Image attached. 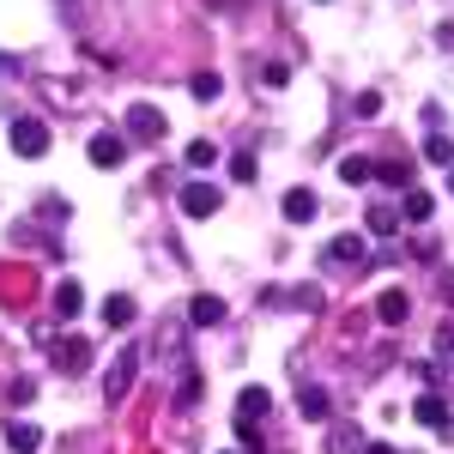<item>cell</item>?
Instances as JSON below:
<instances>
[{
  "label": "cell",
  "mask_w": 454,
  "mask_h": 454,
  "mask_svg": "<svg viewBox=\"0 0 454 454\" xmlns=\"http://www.w3.org/2000/svg\"><path fill=\"white\" fill-rule=\"evenodd\" d=\"M237 436H243V449H261V424H243V419H237Z\"/></svg>",
  "instance_id": "30"
},
{
  "label": "cell",
  "mask_w": 454,
  "mask_h": 454,
  "mask_svg": "<svg viewBox=\"0 0 454 454\" xmlns=\"http://www.w3.org/2000/svg\"><path fill=\"white\" fill-rule=\"evenodd\" d=\"M297 406H303V419H315V424H321V419H327V412H333V400H327V387H303V394H297Z\"/></svg>",
  "instance_id": "15"
},
{
  "label": "cell",
  "mask_w": 454,
  "mask_h": 454,
  "mask_svg": "<svg viewBox=\"0 0 454 454\" xmlns=\"http://www.w3.org/2000/svg\"><path fill=\"white\" fill-rule=\"evenodd\" d=\"M231 176H237V182H254V158L237 152V158H231Z\"/></svg>",
  "instance_id": "28"
},
{
  "label": "cell",
  "mask_w": 454,
  "mask_h": 454,
  "mask_svg": "<svg viewBox=\"0 0 454 454\" xmlns=\"http://www.w3.org/2000/svg\"><path fill=\"white\" fill-rule=\"evenodd\" d=\"M200 400V370H182V382H176V406H194Z\"/></svg>",
  "instance_id": "24"
},
{
  "label": "cell",
  "mask_w": 454,
  "mask_h": 454,
  "mask_svg": "<svg viewBox=\"0 0 454 454\" xmlns=\"http://www.w3.org/2000/svg\"><path fill=\"white\" fill-rule=\"evenodd\" d=\"M237 412H243V424H261L273 412V394H267V387H243V394H237Z\"/></svg>",
  "instance_id": "9"
},
{
  "label": "cell",
  "mask_w": 454,
  "mask_h": 454,
  "mask_svg": "<svg viewBox=\"0 0 454 454\" xmlns=\"http://www.w3.org/2000/svg\"><path fill=\"white\" fill-rule=\"evenodd\" d=\"M442 291H449V303H454V273H449V279H442Z\"/></svg>",
  "instance_id": "34"
},
{
  "label": "cell",
  "mask_w": 454,
  "mask_h": 454,
  "mask_svg": "<svg viewBox=\"0 0 454 454\" xmlns=\"http://www.w3.org/2000/svg\"><path fill=\"white\" fill-rule=\"evenodd\" d=\"M55 6H61V12H67V19H79V0H55Z\"/></svg>",
  "instance_id": "32"
},
{
  "label": "cell",
  "mask_w": 454,
  "mask_h": 454,
  "mask_svg": "<svg viewBox=\"0 0 454 454\" xmlns=\"http://www.w3.org/2000/svg\"><path fill=\"white\" fill-rule=\"evenodd\" d=\"M6 400H12V406H31V400H36V382H31V376H19V382L6 387Z\"/></svg>",
  "instance_id": "26"
},
{
  "label": "cell",
  "mask_w": 454,
  "mask_h": 454,
  "mask_svg": "<svg viewBox=\"0 0 454 454\" xmlns=\"http://www.w3.org/2000/svg\"><path fill=\"white\" fill-rule=\"evenodd\" d=\"M134 376H140V346H121V357H115V370H109V382H104V400H109V406H121V400H128Z\"/></svg>",
  "instance_id": "3"
},
{
  "label": "cell",
  "mask_w": 454,
  "mask_h": 454,
  "mask_svg": "<svg viewBox=\"0 0 454 454\" xmlns=\"http://www.w3.org/2000/svg\"><path fill=\"white\" fill-rule=\"evenodd\" d=\"M412 419H419V424H430V430H442V424H449V406H442V394H419Z\"/></svg>",
  "instance_id": "14"
},
{
  "label": "cell",
  "mask_w": 454,
  "mask_h": 454,
  "mask_svg": "<svg viewBox=\"0 0 454 454\" xmlns=\"http://www.w3.org/2000/svg\"><path fill=\"white\" fill-rule=\"evenodd\" d=\"M357 115H382V91H364L357 98Z\"/></svg>",
  "instance_id": "29"
},
{
  "label": "cell",
  "mask_w": 454,
  "mask_h": 454,
  "mask_svg": "<svg viewBox=\"0 0 454 454\" xmlns=\"http://www.w3.org/2000/svg\"><path fill=\"white\" fill-rule=\"evenodd\" d=\"M12 152H19V158H43V152H49V128H43L36 115H19V121H12Z\"/></svg>",
  "instance_id": "5"
},
{
  "label": "cell",
  "mask_w": 454,
  "mask_h": 454,
  "mask_svg": "<svg viewBox=\"0 0 454 454\" xmlns=\"http://www.w3.org/2000/svg\"><path fill=\"white\" fill-rule=\"evenodd\" d=\"M357 449H364V442H357L351 424H333V430H327V454H357Z\"/></svg>",
  "instance_id": "19"
},
{
  "label": "cell",
  "mask_w": 454,
  "mask_h": 454,
  "mask_svg": "<svg viewBox=\"0 0 454 454\" xmlns=\"http://www.w3.org/2000/svg\"><path fill=\"white\" fill-rule=\"evenodd\" d=\"M188 91H194V104H212V98L224 91V79H218V73H194V79H188Z\"/></svg>",
  "instance_id": "20"
},
{
  "label": "cell",
  "mask_w": 454,
  "mask_h": 454,
  "mask_svg": "<svg viewBox=\"0 0 454 454\" xmlns=\"http://www.w3.org/2000/svg\"><path fill=\"white\" fill-rule=\"evenodd\" d=\"M376 176H382L387 188H406V176H412V164H406V158H387V164H376Z\"/></svg>",
  "instance_id": "22"
},
{
  "label": "cell",
  "mask_w": 454,
  "mask_h": 454,
  "mask_svg": "<svg viewBox=\"0 0 454 454\" xmlns=\"http://www.w3.org/2000/svg\"><path fill=\"white\" fill-rule=\"evenodd\" d=\"M370 231H376V237H394V231H400V212L394 207H370Z\"/></svg>",
  "instance_id": "23"
},
{
  "label": "cell",
  "mask_w": 454,
  "mask_h": 454,
  "mask_svg": "<svg viewBox=\"0 0 454 454\" xmlns=\"http://www.w3.org/2000/svg\"><path fill=\"white\" fill-rule=\"evenodd\" d=\"M79 309H85V291H79V279H61V285H55V315H61V321H73Z\"/></svg>",
  "instance_id": "13"
},
{
  "label": "cell",
  "mask_w": 454,
  "mask_h": 454,
  "mask_svg": "<svg viewBox=\"0 0 454 454\" xmlns=\"http://www.w3.org/2000/svg\"><path fill=\"white\" fill-rule=\"evenodd\" d=\"M128 158V134H91V164L98 170H115Z\"/></svg>",
  "instance_id": "6"
},
{
  "label": "cell",
  "mask_w": 454,
  "mask_h": 454,
  "mask_svg": "<svg viewBox=\"0 0 454 454\" xmlns=\"http://www.w3.org/2000/svg\"><path fill=\"white\" fill-rule=\"evenodd\" d=\"M224 297H212V291H200V297H194V303H188V327H218V321H224Z\"/></svg>",
  "instance_id": "8"
},
{
  "label": "cell",
  "mask_w": 454,
  "mask_h": 454,
  "mask_svg": "<svg viewBox=\"0 0 454 454\" xmlns=\"http://www.w3.org/2000/svg\"><path fill=\"white\" fill-rule=\"evenodd\" d=\"M376 315H382V327H400V321L412 315V297H406V291H382V297H376Z\"/></svg>",
  "instance_id": "12"
},
{
  "label": "cell",
  "mask_w": 454,
  "mask_h": 454,
  "mask_svg": "<svg viewBox=\"0 0 454 454\" xmlns=\"http://www.w3.org/2000/svg\"><path fill=\"white\" fill-rule=\"evenodd\" d=\"M376 176V158H340V182H351V188H364Z\"/></svg>",
  "instance_id": "17"
},
{
  "label": "cell",
  "mask_w": 454,
  "mask_h": 454,
  "mask_svg": "<svg viewBox=\"0 0 454 454\" xmlns=\"http://www.w3.org/2000/svg\"><path fill=\"white\" fill-rule=\"evenodd\" d=\"M430 212H436V200H430L424 188H406V207H400V218H412V224H430Z\"/></svg>",
  "instance_id": "16"
},
{
  "label": "cell",
  "mask_w": 454,
  "mask_h": 454,
  "mask_svg": "<svg viewBox=\"0 0 454 454\" xmlns=\"http://www.w3.org/2000/svg\"><path fill=\"white\" fill-rule=\"evenodd\" d=\"M6 449H12V454H36V449H43V424L12 419V424H6Z\"/></svg>",
  "instance_id": "7"
},
{
  "label": "cell",
  "mask_w": 454,
  "mask_h": 454,
  "mask_svg": "<svg viewBox=\"0 0 454 454\" xmlns=\"http://www.w3.org/2000/svg\"><path fill=\"white\" fill-rule=\"evenodd\" d=\"M315 212H321L315 188H291V194H285V218H291V224H309Z\"/></svg>",
  "instance_id": "10"
},
{
  "label": "cell",
  "mask_w": 454,
  "mask_h": 454,
  "mask_svg": "<svg viewBox=\"0 0 454 454\" xmlns=\"http://www.w3.org/2000/svg\"><path fill=\"white\" fill-rule=\"evenodd\" d=\"M424 158L449 170V164H454V140H449V134H430V140H424Z\"/></svg>",
  "instance_id": "21"
},
{
  "label": "cell",
  "mask_w": 454,
  "mask_h": 454,
  "mask_svg": "<svg viewBox=\"0 0 454 454\" xmlns=\"http://www.w3.org/2000/svg\"><path fill=\"white\" fill-rule=\"evenodd\" d=\"M218 207H224V188L218 182H182V212L188 218H212Z\"/></svg>",
  "instance_id": "4"
},
{
  "label": "cell",
  "mask_w": 454,
  "mask_h": 454,
  "mask_svg": "<svg viewBox=\"0 0 454 454\" xmlns=\"http://www.w3.org/2000/svg\"><path fill=\"white\" fill-rule=\"evenodd\" d=\"M104 321H109V327H128V321H134V297H128V291H115V297L104 303Z\"/></svg>",
  "instance_id": "18"
},
{
  "label": "cell",
  "mask_w": 454,
  "mask_h": 454,
  "mask_svg": "<svg viewBox=\"0 0 454 454\" xmlns=\"http://www.w3.org/2000/svg\"><path fill=\"white\" fill-rule=\"evenodd\" d=\"M49 357H55V370H61V376H85V370H91V340H79V333L49 340Z\"/></svg>",
  "instance_id": "1"
},
{
  "label": "cell",
  "mask_w": 454,
  "mask_h": 454,
  "mask_svg": "<svg viewBox=\"0 0 454 454\" xmlns=\"http://www.w3.org/2000/svg\"><path fill=\"white\" fill-rule=\"evenodd\" d=\"M449 194H454V164H449Z\"/></svg>",
  "instance_id": "35"
},
{
  "label": "cell",
  "mask_w": 454,
  "mask_h": 454,
  "mask_svg": "<svg viewBox=\"0 0 454 454\" xmlns=\"http://www.w3.org/2000/svg\"><path fill=\"white\" fill-rule=\"evenodd\" d=\"M285 79H291V67H285V61H267V67H261V85H267V91H279Z\"/></svg>",
  "instance_id": "27"
},
{
  "label": "cell",
  "mask_w": 454,
  "mask_h": 454,
  "mask_svg": "<svg viewBox=\"0 0 454 454\" xmlns=\"http://www.w3.org/2000/svg\"><path fill=\"white\" fill-rule=\"evenodd\" d=\"M128 134H134L140 145H158L164 134H170V121H164L158 104H128Z\"/></svg>",
  "instance_id": "2"
},
{
  "label": "cell",
  "mask_w": 454,
  "mask_h": 454,
  "mask_svg": "<svg viewBox=\"0 0 454 454\" xmlns=\"http://www.w3.org/2000/svg\"><path fill=\"white\" fill-rule=\"evenodd\" d=\"M364 454H394V449H387V442H364Z\"/></svg>",
  "instance_id": "33"
},
{
  "label": "cell",
  "mask_w": 454,
  "mask_h": 454,
  "mask_svg": "<svg viewBox=\"0 0 454 454\" xmlns=\"http://www.w3.org/2000/svg\"><path fill=\"white\" fill-rule=\"evenodd\" d=\"M321 261H333V267H357V261H364V237H351V231H346V237H333Z\"/></svg>",
  "instance_id": "11"
},
{
  "label": "cell",
  "mask_w": 454,
  "mask_h": 454,
  "mask_svg": "<svg viewBox=\"0 0 454 454\" xmlns=\"http://www.w3.org/2000/svg\"><path fill=\"white\" fill-rule=\"evenodd\" d=\"M6 73H19V61H12V55H0V79H6Z\"/></svg>",
  "instance_id": "31"
},
{
  "label": "cell",
  "mask_w": 454,
  "mask_h": 454,
  "mask_svg": "<svg viewBox=\"0 0 454 454\" xmlns=\"http://www.w3.org/2000/svg\"><path fill=\"white\" fill-rule=\"evenodd\" d=\"M212 158H218V145H212V140H194V145H188V164H194V170H207Z\"/></svg>",
  "instance_id": "25"
}]
</instances>
